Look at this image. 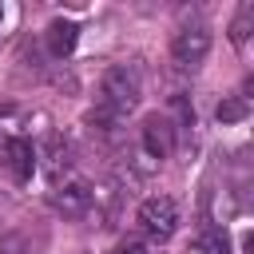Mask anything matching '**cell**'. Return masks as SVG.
<instances>
[{
	"label": "cell",
	"mask_w": 254,
	"mask_h": 254,
	"mask_svg": "<svg viewBox=\"0 0 254 254\" xmlns=\"http://www.w3.org/2000/svg\"><path fill=\"white\" fill-rule=\"evenodd\" d=\"M250 20H254V4H242L238 16H234V24H230V40H234V44H246V36H250Z\"/></svg>",
	"instance_id": "11"
},
{
	"label": "cell",
	"mask_w": 254,
	"mask_h": 254,
	"mask_svg": "<svg viewBox=\"0 0 254 254\" xmlns=\"http://www.w3.org/2000/svg\"><path fill=\"white\" fill-rule=\"evenodd\" d=\"M0 16H4V8H0Z\"/></svg>",
	"instance_id": "14"
},
{
	"label": "cell",
	"mask_w": 254,
	"mask_h": 254,
	"mask_svg": "<svg viewBox=\"0 0 254 254\" xmlns=\"http://www.w3.org/2000/svg\"><path fill=\"white\" fill-rule=\"evenodd\" d=\"M190 254H234V250H230L226 230H202V234L190 242Z\"/></svg>",
	"instance_id": "8"
},
{
	"label": "cell",
	"mask_w": 254,
	"mask_h": 254,
	"mask_svg": "<svg viewBox=\"0 0 254 254\" xmlns=\"http://www.w3.org/2000/svg\"><path fill=\"white\" fill-rule=\"evenodd\" d=\"M135 222L143 226V234H147V238L167 242V238L179 230V206H175V198H167V194H151V198H143V202H139Z\"/></svg>",
	"instance_id": "2"
},
{
	"label": "cell",
	"mask_w": 254,
	"mask_h": 254,
	"mask_svg": "<svg viewBox=\"0 0 254 254\" xmlns=\"http://www.w3.org/2000/svg\"><path fill=\"white\" fill-rule=\"evenodd\" d=\"M48 163H52V171H60V167L71 163V147L60 135H48Z\"/></svg>",
	"instance_id": "12"
},
{
	"label": "cell",
	"mask_w": 254,
	"mask_h": 254,
	"mask_svg": "<svg viewBox=\"0 0 254 254\" xmlns=\"http://www.w3.org/2000/svg\"><path fill=\"white\" fill-rule=\"evenodd\" d=\"M0 155H4V167H8V175L24 187V183H32V175H36V147L28 143V139H4V147H0Z\"/></svg>",
	"instance_id": "5"
},
{
	"label": "cell",
	"mask_w": 254,
	"mask_h": 254,
	"mask_svg": "<svg viewBox=\"0 0 254 254\" xmlns=\"http://www.w3.org/2000/svg\"><path fill=\"white\" fill-rule=\"evenodd\" d=\"M111 254H147V246H143L139 238H123V242H119Z\"/></svg>",
	"instance_id": "13"
},
{
	"label": "cell",
	"mask_w": 254,
	"mask_h": 254,
	"mask_svg": "<svg viewBox=\"0 0 254 254\" xmlns=\"http://www.w3.org/2000/svg\"><path fill=\"white\" fill-rule=\"evenodd\" d=\"M91 202H95V190H91L83 179H71V183H64V187H56V194H52V206H56L64 218H79V214H87Z\"/></svg>",
	"instance_id": "6"
},
{
	"label": "cell",
	"mask_w": 254,
	"mask_h": 254,
	"mask_svg": "<svg viewBox=\"0 0 254 254\" xmlns=\"http://www.w3.org/2000/svg\"><path fill=\"white\" fill-rule=\"evenodd\" d=\"M139 147H143V155L159 167L163 159H171V151H175V123L167 119V115H147L143 119V127H139Z\"/></svg>",
	"instance_id": "4"
},
{
	"label": "cell",
	"mask_w": 254,
	"mask_h": 254,
	"mask_svg": "<svg viewBox=\"0 0 254 254\" xmlns=\"http://www.w3.org/2000/svg\"><path fill=\"white\" fill-rule=\"evenodd\" d=\"M119 119H123V115H115V111L103 107V103H95V107L87 111V127H91V131H115Z\"/></svg>",
	"instance_id": "10"
},
{
	"label": "cell",
	"mask_w": 254,
	"mask_h": 254,
	"mask_svg": "<svg viewBox=\"0 0 254 254\" xmlns=\"http://www.w3.org/2000/svg\"><path fill=\"white\" fill-rule=\"evenodd\" d=\"M139 95H143L139 71L127 67V64H111V67L103 71V79H99V99H95V103L111 107L115 115H127V111H135Z\"/></svg>",
	"instance_id": "1"
},
{
	"label": "cell",
	"mask_w": 254,
	"mask_h": 254,
	"mask_svg": "<svg viewBox=\"0 0 254 254\" xmlns=\"http://www.w3.org/2000/svg\"><path fill=\"white\" fill-rule=\"evenodd\" d=\"M206 52H210V28L206 24H183L171 36V56L183 67H198L206 60Z\"/></svg>",
	"instance_id": "3"
},
{
	"label": "cell",
	"mask_w": 254,
	"mask_h": 254,
	"mask_svg": "<svg viewBox=\"0 0 254 254\" xmlns=\"http://www.w3.org/2000/svg\"><path fill=\"white\" fill-rule=\"evenodd\" d=\"M214 115H218V123H242V119L250 115V99H246V95H226Z\"/></svg>",
	"instance_id": "9"
},
{
	"label": "cell",
	"mask_w": 254,
	"mask_h": 254,
	"mask_svg": "<svg viewBox=\"0 0 254 254\" xmlns=\"http://www.w3.org/2000/svg\"><path fill=\"white\" fill-rule=\"evenodd\" d=\"M75 44H79V24L75 20H52L48 28H44V48L56 56V60H67L71 52H75Z\"/></svg>",
	"instance_id": "7"
}]
</instances>
